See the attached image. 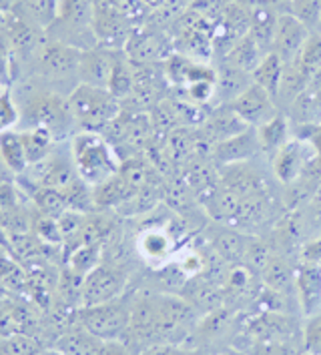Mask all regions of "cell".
Wrapping results in <instances>:
<instances>
[{
  "label": "cell",
  "instance_id": "obj_15",
  "mask_svg": "<svg viewBox=\"0 0 321 355\" xmlns=\"http://www.w3.org/2000/svg\"><path fill=\"white\" fill-rule=\"evenodd\" d=\"M249 129L245 123L239 119V114L233 111L229 105H217L213 111L205 116V121L201 123V132L207 139L209 143L217 145L225 139H231L239 132Z\"/></svg>",
  "mask_w": 321,
  "mask_h": 355
},
{
  "label": "cell",
  "instance_id": "obj_30",
  "mask_svg": "<svg viewBox=\"0 0 321 355\" xmlns=\"http://www.w3.org/2000/svg\"><path fill=\"white\" fill-rule=\"evenodd\" d=\"M303 352L309 355H321V311L303 318Z\"/></svg>",
  "mask_w": 321,
  "mask_h": 355
},
{
  "label": "cell",
  "instance_id": "obj_39",
  "mask_svg": "<svg viewBox=\"0 0 321 355\" xmlns=\"http://www.w3.org/2000/svg\"><path fill=\"white\" fill-rule=\"evenodd\" d=\"M8 17H10V12L8 15H0V37L4 35V31H6V22H8Z\"/></svg>",
  "mask_w": 321,
  "mask_h": 355
},
{
  "label": "cell",
  "instance_id": "obj_4",
  "mask_svg": "<svg viewBox=\"0 0 321 355\" xmlns=\"http://www.w3.org/2000/svg\"><path fill=\"white\" fill-rule=\"evenodd\" d=\"M69 107L78 131L103 132L123 112V103L107 89L78 85L69 94Z\"/></svg>",
  "mask_w": 321,
  "mask_h": 355
},
{
  "label": "cell",
  "instance_id": "obj_11",
  "mask_svg": "<svg viewBox=\"0 0 321 355\" xmlns=\"http://www.w3.org/2000/svg\"><path fill=\"white\" fill-rule=\"evenodd\" d=\"M309 37H311V31L303 24L302 20L295 19L291 12H284L277 19L271 53L279 56L284 60V64H293Z\"/></svg>",
  "mask_w": 321,
  "mask_h": 355
},
{
  "label": "cell",
  "instance_id": "obj_5",
  "mask_svg": "<svg viewBox=\"0 0 321 355\" xmlns=\"http://www.w3.org/2000/svg\"><path fill=\"white\" fill-rule=\"evenodd\" d=\"M75 321L103 341L123 339L131 323V291L107 303L80 307Z\"/></svg>",
  "mask_w": 321,
  "mask_h": 355
},
{
  "label": "cell",
  "instance_id": "obj_41",
  "mask_svg": "<svg viewBox=\"0 0 321 355\" xmlns=\"http://www.w3.org/2000/svg\"><path fill=\"white\" fill-rule=\"evenodd\" d=\"M303 355H309V354H303Z\"/></svg>",
  "mask_w": 321,
  "mask_h": 355
},
{
  "label": "cell",
  "instance_id": "obj_25",
  "mask_svg": "<svg viewBox=\"0 0 321 355\" xmlns=\"http://www.w3.org/2000/svg\"><path fill=\"white\" fill-rule=\"evenodd\" d=\"M284 60L277 55H273V53H267L263 56V60L259 62V67L251 73V76H253L255 85H259L261 89H265L275 98L277 91H279V85H281V78H284Z\"/></svg>",
  "mask_w": 321,
  "mask_h": 355
},
{
  "label": "cell",
  "instance_id": "obj_9",
  "mask_svg": "<svg viewBox=\"0 0 321 355\" xmlns=\"http://www.w3.org/2000/svg\"><path fill=\"white\" fill-rule=\"evenodd\" d=\"M229 107L239 114V119L247 127H253V129H259L261 125L269 123L273 116H277L281 112L277 101L255 83L247 89L245 93L239 94Z\"/></svg>",
  "mask_w": 321,
  "mask_h": 355
},
{
  "label": "cell",
  "instance_id": "obj_35",
  "mask_svg": "<svg viewBox=\"0 0 321 355\" xmlns=\"http://www.w3.org/2000/svg\"><path fill=\"white\" fill-rule=\"evenodd\" d=\"M98 355H135V354H132L131 347H129L125 341L114 339V341H103Z\"/></svg>",
  "mask_w": 321,
  "mask_h": 355
},
{
  "label": "cell",
  "instance_id": "obj_19",
  "mask_svg": "<svg viewBox=\"0 0 321 355\" xmlns=\"http://www.w3.org/2000/svg\"><path fill=\"white\" fill-rule=\"evenodd\" d=\"M279 12L269 4H257L251 8V22H249V35L259 42V46L265 53H271V44L275 37V26H277Z\"/></svg>",
  "mask_w": 321,
  "mask_h": 355
},
{
  "label": "cell",
  "instance_id": "obj_31",
  "mask_svg": "<svg viewBox=\"0 0 321 355\" xmlns=\"http://www.w3.org/2000/svg\"><path fill=\"white\" fill-rule=\"evenodd\" d=\"M20 125V109L10 93V89L0 96V135L15 131Z\"/></svg>",
  "mask_w": 321,
  "mask_h": 355
},
{
  "label": "cell",
  "instance_id": "obj_7",
  "mask_svg": "<svg viewBox=\"0 0 321 355\" xmlns=\"http://www.w3.org/2000/svg\"><path fill=\"white\" fill-rule=\"evenodd\" d=\"M320 163V150L309 137L293 135L281 149L271 155L273 177L281 185H291L309 175V171Z\"/></svg>",
  "mask_w": 321,
  "mask_h": 355
},
{
  "label": "cell",
  "instance_id": "obj_28",
  "mask_svg": "<svg viewBox=\"0 0 321 355\" xmlns=\"http://www.w3.org/2000/svg\"><path fill=\"white\" fill-rule=\"evenodd\" d=\"M302 75L307 78V83H311L318 75H321V35L320 33H311V37L307 38L303 51L297 56V60L293 62Z\"/></svg>",
  "mask_w": 321,
  "mask_h": 355
},
{
  "label": "cell",
  "instance_id": "obj_34",
  "mask_svg": "<svg viewBox=\"0 0 321 355\" xmlns=\"http://www.w3.org/2000/svg\"><path fill=\"white\" fill-rule=\"evenodd\" d=\"M300 261L321 267V237L309 239L307 243H303V247L300 249Z\"/></svg>",
  "mask_w": 321,
  "mask_h": 355
},
{
  "label": "cell",
  "instance_id": "obj_42",
  "mask_svg": "<svg viewBox=\"0 0 321 355\" xmlns=\"http://www.w3.org/2000/svg\"><path fill=\"white\" fill-rule=\"evenodd\" d=\"M57 355H60V354H58V352H57Z\"/></svg>",
  "mask_w": 321,
  "mask_h": 355
},
{
  "label": "cell",
  "instance_id": "obj_17",
  "mask_svg": "<svg viewBox=\"0 0 321 355\" xmlns=\"http://www.w3.org/2000/svg\"><path fill=\"white\" fill-rule=\"evenodd\" d=\"M221 227L223 229H219L211 239V249L229 265H243L251 235L235 227H227V225H221Z\"/></svg>",
  "mask_w": 321,
  "mask_h": 355
},
{
  "label": "cell",
  "instance_id": "obj_14",
  "mask_svg": "<svg viewBox=\"0 0 321 355\" xmlns=\"http://www.w3.org/2000/svg\"><path fill=\"white\" fill-rule=\"evenodd\" d=\"M295 297L303 318L321 311V267L311 263H297L295 271Z\"/></svg>",
  "mask_w": 321,
  "mask_h": 355
},
{
  "label": "cell",
  "instance_id": "obj_37",
  "mask_svg": "<svg viewBox=\"0 0 321 355\" xmlns=\"http://www.w3.org/2000/svg\"><path fill=\"white\" fill-rule=\"evenodd\" d=\"M213 355H247L245 352H241L239 347H225V349H221V352H217V354Z\"/></svg>",
  "mask_w": 321,
  "mask_h": 355
},
{
  "label": "cell",
  "instance_id": "obj_40",
  "mask_svg": "<svg viewBox=\"0 0 321 355\" xmlns=\"http://www.w3.org/2000/svg\"><path fill=\"white\" fill-rule=\"evenodd\" d=\"M8 89H10V87H6V85H4V83H2V80H0V96H2V94L6 93V91H8Z\"/></svg>",
  "mask_w": 321,
  "mask_h": 355
},
{
  "label": "cell",
  "instance_id": "obj_26",
  "mask_svg": "<svg viewBox=\"0 0 321 355\" xmlns=\"http://www.w3.org/2000/svg\"><path fill=\"white\" fill-rule=\"evenodd\" d=\"M247 355H303V339H279V341H245L235 345Z\"/></svg>",
  "mask_w": 321,
  "mask_h": 355
},
{
  "label": "cell",
  "instance_id": "obj_20",
  "mask_svg": "<svg viewBox=\"0 0 321 355\" xmlns=\"http://www.w3.org/2000/svg\"><path fill=\"white\" fill-rule=\"evenodd\" d=\"M58 8H60V0H22L20 4L12 6V15L35 24L38 28L49 31L57 20Z\"/></svg>",
  "mask_w": 321,
  "mask_h": 355
},
{
  "label": "cell",
  "instance_id": "obj_13",
  "mask_svg": "<svg viewBox=\"0 0 321 355\" xmlns=\"http://www.w3.org/2000/svg\"><path fill=\"white\" fill-rule=\"evenodd\" d=\"M165 49V37L153 31H132L125 44V53L132 64H163L171 56Z\"/></svg>",
  "mask_w": 321,
  "mask_h": 355
},
{
  "label": "cell",
  "instance_id": "obj_1",
  "mask_svg": "<svg viewBox=\"0 0 321 355\" xmlns=\"http://www.w3.org/2000/svg\"><path fill=\"white\" fill-rule=\"evenodd\" d=\"M10 93L20 109L19 129H46L57 143L71 141L78 132L69 96L46 89L33 73L15 80Z\"/></svg>",
  "mask_w": 321,
  "mask_h": 355
},
{
  "label": "cell",
  "instance_id": "obj_10",
  "mask_svg": "<svg viewBox=\"0 0 321 355\" xmlns=\"http://www.w3.org/2000/svg\"><path fill=\"white\" fill-rule=\"evenodd\" d=\"M123 49H109L103 44H96L89 51H83L80 55V69H78V78L80 85L89 87H98L109 91V83L113 76L114 64Z\"/></svg>",
  "mask_w": 321,
  "mask_h": 355
},
{
  "label": "cell",
  "instance_id": "obj_33",
  "mask_svg": "<svg viewBox=\"0 0 321 355\" xmlns=\"http://www.w3.org/2000/svg\"><path fill=\"white\" fill-rule=\"evenodd\" d=\"M139 355H207L197 349H191L185 345H175V343H157L147 347L145 352H141Z\"/></svg>",
  "mask_w": 321,
  "mask_h": 355
},
{
  "label": "cell",
  "instance_id": "obj_36",
  "mask_svg": "<svg viewBox=\"0 0 321 355\" xmlns=\"http://www.w3.org/2000/svg\"><path fill=\"white\" fill-rule=\"evenodd\" d=\"M12 179H15V175H12V173H10L8 168L4 167V165H2V161H0V187H2L4 183L12 181Z\"/></svg>",
  "mask_w": 321,
  "mask_h": 355
},
{
  "label": "cell",
  "instance_id": "obj_16",
  "mask_svg": "<svg viewBox=\"0 0 321 355\" xmlns=\"http://www.w3.org/2000/svg\"><path fill=\"white\" fill-rule=\"evenodd\" d=\"M253 85L251 73L235 69L227 62H221L215 69V98L217 105H231L239 94H243Z\"/></svg>",
  "mask_w": 321,
  "mask_h": 355
},
{
  "label": "cell",
  "instance_id": "obj_3",
  "mask_svg": "<svg viewBox=\"0 0 321 355\" xmlns=\"http://www.w3.org/2000/svg\"><path fill=\"white\" fill-rule=\"evenodd\" d=\"M80 55H83L80 49L49 37L46 44L40 49L31 73L37 76L46 89L62 96H69L80 85V78H78Z\"/></svg>",
  "mask_w": 321,
  "mask_h": 355
},
{
  "label": "cell",
  "instance_id": "obj_38",
  "mask_svg": "<svg viewBox=\"0 0 321 355\" xmlns=\"http://www.w3.org/2000/svg\"><path fill=\"white\" fill-rule=\"evenodd\" d=\"M12 12V0H0V15Z\"/></svg>",
  "mask_w": 321,
  "mask_h": 355
},
{
  "label": "cell",
  "instance_id": "obj_18",
  "mask_svg": "<svg viewBox=\"0 0 321 355\" xmlns=\"http://www.w3.org/2000/svg\"><path fill=\"white\" fill-rule=\"evenodd\" d=\"M101 345L103 339L89 334L83 325L75 321L69 329H64L55 339L53 349H57L60 355H98Z\"/></svg>",
  "mask_w": 321,
  "mask_h": 355
},
{
  "label": "cell",
  "instance_id": "obj_22",
  "mask_svg": "<svg viewBox=\"0 0 321 355\" xmlns=\"http://www.w3.org/2000/svg\"><path fill=\"white\" fill-rule=\"evenodd\" d=\"M293 123L284 111L257 129L263 155H275L293 137Z\"/></svg>",
  "mask_w": 321,
  "mask_h": 355
},
{
  "label": "cell",
  "instance_id": "obj_21",
  "mask_svg": "<svg viewBox=\"0 0 321 355\" xmlns=\"http://www.w3.org/2000/svg\"><path fill=\"white\" fill-rule=\"evenodd\" d=\"M265 55H267V53L259 46V42L247 33L245 37L239 38V40L231 46V51L227 53L225 58H223L221 62H227V64H231V67H235V69H241V71H245V73H253V71L259 67V62L263 60Z\"/></svg>",
  "mask_w": 321,
  "mask_h": 355
},
{
  "label": "cell",
  "instance_id": "obj_12",
  "mask_svg": "<svg viewBox=\"0 0 321 355\" xmlns=\"http://www.w3.org/2000/svg\"><path fill=\"white\" fill-rule=\"evenodd\" d=\"M259 155H263V149H261V143H259L257 129H253V127H249L243 132L213 145V149H211V157L219 167H229V165L253 161Z\"/></svg>",
  "mask_w": 321,
  "mask_h": 355
},
{
  "label": "cell",
  "instance_id": "obj_27",
  "mask_svg": "<svg viewBox=\"0 0 321 355\" xmlns=\"http://www.w3.org/2000/svg\"><path fill=\"white\" fill-rule=\"evenodd\" d=\"M67 267H71L78 275H87L103 261V245L80 243L71 253L64 255Z\"/></svg>",
  "mask_w": 321,
  "mask_h": 355
},
{
  "label": "cell",
  "instance_id": "obj_23",
  "mask_svg": "<svg viewBox=\"0 0 321 355\" xmlns=\"http://www.w3.org/2000/svg\"><path fill=\"white\" fill-rule=\"evenodd\" d=\"M0 161L15 177H19L28 168L26 149H24L22 135L19 129L0 135Z\"/></svg>",
  "mask_w": 321,
  "mask_h": 355
},
{
  "label": "cell",
  "instance_id": "obj_29",
  "mask_svg": "<svg viewBox=\"0 0 321 355\" xmlns=\"http://www.w3.org/2000/svg\"><path fill=\"white\" fill-rule=\"evenodd\" d=\"M291 15L311 31L318 33L321 24V0H293Z\"/></svg>",
  "mask_w": 321,
  "mask_h": 355
},
{
  "label": "cell",
  "instance_id": "obj_6",
  "mask_svg": "<svg viewBox=\"0 0 321 355\" xmlns=\"http://www.w3.org/2000/svg\"><path fill=\"white\" fill-rule=\"evenodd\" d=\"M132 269L127 263L103 259L83 281V307L113 301L129 291Z\"/></svg>",
  "mask_w": 321,
  "mask_h": 355
},
{
  "label": "cell",
  "instance_id": "obj_32",
  "mask_svg": "<svg viewBox=\"0 0 321 355\" xmlns=\"http://www.w3.org/2000/svg\"><path fill=\"white\" fill-rule=\"evenodd\" d=\"M15 73H17V62H15V53L8 42L6 35L0 37V80L6 87H12L15 83Z\"/></svg>",
  "mask_w": 321,
  "mask_h": 355
},
{
  "label": "cell",
  "instance_id": "obj_2",
  "mask_svg": "<svg viewBox=\"0 0 321 355\" xmlns=\"http://www.w3.org/2000/svg\"><path fill=\"white\" fill-rule=\"evenodd\" d=\"M69 149L78 177L91 187H98L113 179L123 165L113 145L101 132L78 131L69 141Z\"/></svg>",
  "mask_w": 321,
  "mask_h": 355
},
{
  "label": "cell",
  "instance_id": "obj_24",
  "mask_svg": "<svg viewBox=\"0 0 321 355\" xmlns=\"http://www.w3.org/2000/svg\"><path fill=\"white\" fill-rule=\"evenodd\" d=\"M19 131L22 135L24 149H26L28 167L42 161V159H46L49 155H53L55 149L60 145L46 129H19Z\"/></svg>",
  "mask_w": 321,
  "mask_h": 355
},
{
  "label": "cell",
  "instance_id": "obj_8",
  "mask_svg": "<svg viewBox=\"0 0 321 355\" xmlns=\"http://www.w3.org/2000/svg\"><path fill=\"white\" fill-rule=\"evenodd\" d=\"M177 237L173 229L165 223L147 225L139 231L135 239V251L139 259L147 263L149 267H161L175 259L177 255Z\"/></svg>",
  "mask_w": 321,
  "mask_h": 355
}]
</instances>
